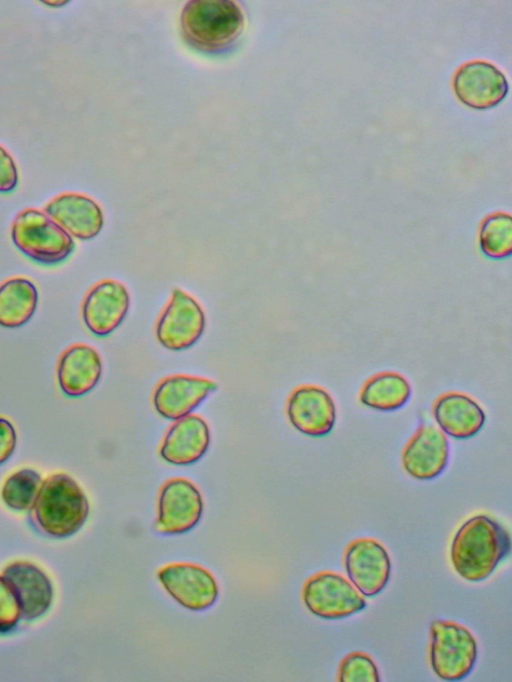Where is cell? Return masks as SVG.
Listing matches in <instances>:
<instances>
[{
	"instance_id": "6da1fadb",
	"label": "cell",
	"mask_w": 512,
	"mask_h": 682,
	"mask_svg": "<svg viewBox=\"0 0 512 682\" xmlns=\"http://www.w3.org/2000/svg\"><path fill=\"white\" fill-rule=\"evenodd\" d=\"M510 551L507 531L493 518L476 515L458 529L450 558L456 573L470 582L488 578Z\"/></svg>"
},
{
	"instance_id": "7a4b0ae2",
	"label": "cell",
	"mask_w": 512,
	"mask_h": 682,
	"mask_svg": "<svg viewBox=\"0 0 512 682\" xmlns=\"http://www.w3.org/2000/svg\"><path fill=\"white\" fill-rule=\"evenodd\" d=\"M30 509L32 520L41 531L65 537L77 532L85 523L89 504L79 485L60 473L42 482Z\"/></svg>"
},
{
	"instance_id": "3957f363",
	"label": "cell",
	"mask_w": 512,
	"mask_h": 682,
	"mask_svg": "<svg viewBox=\"0 0 512 682\" xmlns=\"http://www.w3.org/2000/svg\"><path fill=\"white\" fill-rule=\"evenodd\" d=\"M180 23L189 44L203 51L216 52L239 37L244 16L234 1L192 0L184 6Z\"/></svg>"
},
{
	"instance_id": "277c9868",
	"label": "cell",
	"mask_w": 512,
	"mask_h": 682,
	"mask_svg": "<svg viewBox=\"0 0 512 682\" xmlns=\"http://www.w3.org/2000/svg\"><path fill=\"white\" fill-rule=\"evenodd\" d=\"M11 236L23 254L47 265L62 262L74 249L72 237L47 214L36 209H26L17 215Z\"/></svg>"
},
{
	"instance_id": "5b68a950",
	"label": "cell",
	"mask_w": 512,
	"mask_h": 682,
	"mask_svg": "<svg viewBox=\"0 0 512 682\" xmlns=\"http://www.w3.org/2000/svg\"><path fill=\"white\" fill-rule=\"evenodd\" d=\"M477 642L465 626L446 620L430 625L429 660L434 673L445 681H459L473 669Z\"/></svg>"
},
{
	"instance_id": "8992f818",
	"label": "cell",
	"mask_w": 512,
	"mask_h": 682,
	"mask_svg": "<svg viewBox=\"0 0 512 682\" xmlns=\"http://www.w3.org/2000/svg\"><path fill=\"white\" fill-rule=\"evenodd\" d=\"M302 599L312 614L329 620L348 617L366 606L354 585L332 571H321L308 578L302 589Z\"/></svg>"
},
{
	"instance_id": "52a82bcc",
	"label": "cell",
	"mask_w": 512,
	"mask_h": 682,
	"mask_svg": "<svg viewBox=\"0 0 512 682\" xmlns=\"http://www.w3.org/2000/svg\"><path fill=\"white\" fill-rule=\"evenodd\" d=\"M206 326L201 305L182 289L173 290L156 324V338L166 349L181 351L193 346Z\"/></svg>"
},
{
	"instance_id": "ba28073f",
	"label": "cell",
	"mask_w": 512,
	"mask_h": 682,
	"mask_svg": "<svg viewBox=\"0 0 512 682\" xmlns=\"http://www.w3.org/2000/svg\"><path fill=\"white\" fill-rule=\"evenodd\" d=\"M157 511V532L185 533L199 522L203 513V499L191 481L173 478L166 481L160 489Z\"/></svg>"
},
{
	"instance_id": "9c48e42d",
	"label": "cell",
	"mask_w": 512,
	"mask_h": 682,
	"mask_svg": "<svg viewBox=\"0 0 512 682\" xmlns=\"http://www.w3.org/2000/svg\"><path fill=\"white\" fill-rule=\"evenodd\" d=\"M344 565L350 582L366 597L380 593L390 578L389 554L373 538H358L349 543L344 554Z\"/></svg>"
},
{
	"instance_id": "30bf717a",
	"label": "cell",
	"mask_w": 512,
	"mask_h": 682,
	"mask_svg": "<svg viewBox=\"0 0 512 682\" xmlns=\"http://www.w3.org/2000/svg\"><path fill=\"white\" fill-rule=\"evenodd\" d=\"M452 86L463 104L477 110L494 107L508 92L505 75L484 60H473L461 65L453 77Z\"/></svg>"
},
{
	"instance_id": "8fae6325",
	"label": "cell",
	"mask_w": 512,
	"mask_h": 682,
	"mask_svg": "<svg viewBox=\"0 0 512 682\" xmlns=\"http://www.w3.org/2000/svg\"><path fill=\"white\" fill-rule=\"evenodd\" d=\"M158 578L170 596L190 610L207 609L218 597L215 578L199 565L169 564L158 571Z\"/></svg>"
},
{
	"instance_id": "7c38bea8",
	"label": "cell",
	"mask_w": 512,
	"mask_h": 682,
	"mask_svg": "<svg viewBox=\"0 0 512 682\" xmlns=\"http://www.w3.org/2000/svg\"><path fill=\"white\" fill-rule=\"evenodd\" d=\"M129 306L126 286L120 281L106 279L87 293L82 306L83 321L94 335L107 336L123 322Z\"/></svg>"
},
{
	"instance_id": "4fadbf2b",
	"label": "cell",
	"mask_w": 512,
	"mask_h": 682,
	"mask_svg": "<svg viewBox=\"0 0 512 682\" xmlns=\"http://www.w3.org/2000/svg\"><path fill=\"white\" fill-rule=\"evenodd\" d=\"M217 389L213 380L190 376L172 375L158 383L153 393L156 412L169 420H178L195 410Z\"/></svg>"
},
{
	"instance_id": "5bb4252c",
	"label": "cell",
	"mask_w": 512,
	"mask_h": 682,
	"mask_svg": "<svg viewBox=\"0 0 512 682\" xmlns=\"http://www.w3.org/2000/svg\"><path fill=\"white\" fill-rule=\"evenodd\" d=\"M287 416L301 433L321 437L334 427L336 408L333 399L323 388L304 385L291 393L287 402Z\"/></svg>"
},
{
	"instance_id": "9a60e30c",
	"label": "cell",
	"mask_w": 512,
	"mask_h": 682,
	"mask_svg": "<svg viewBox=\"0 0 512 682\" xmlns=\"http://www.w3.org/2000/svg\"><path fill=\"white\" fill-rule=\"evenodd\" d=\"M448 457L449 444L444 433L433 425H424L405 446L402 465L411 477L430 480L442 473Z\"/></svg>"
},
{
	"instance_id": "2e32d148",
	"label": "cell",
	"mask_w": 512,
	"mask_h": 682,
	"mask_svg": "<svg viewBox=\"0 0 512 682\" xmlns=\"http://www.w3.org/2000/svg\"><path fill=\"white\" fill-rule=\"evenodd\" d=\"M45 212L70 236L81 240L96 237L104 224L100 206L81 194L59 195L46 205Z\"/></svg>"
},
{
	"instance_id": "e0dca14e",
	"label": "cell",
	"mask_w": 512,
	"mask_h": 682,
	"mask_svg": "<svg viewBox=\"0 0 512 682\" xmlns=\"http://www.w3.org/2000/svg\"><path fill=\"white\" fill-rule=\"evenodd\" d=\"M210 439L206 421L198 415H187L176 420L169 428L159 453L161 458L170 464L189 465L204 456Z\"/></svg>"
},
{
	"instance_id": "ac0fdd59",
	"label": "cell",
	"mask_w": 512,
	"mask_h": 682,
	"mask_svg": "<svg viewBox=\"0 0 512 682\" xmlns=\"http://www.w3.org/2000/svg\"><path fill=\"white\" fill-rule=\"evenodd\" d=\"M102 373V361L91 346L76 344L61 356L57 375L64 394L80 397L90 392L98 383Z\"/></svg>"
},
{
	"instance_id": "d6986e66",
	"label": "cell",
	"mask_w": 512,
	"mask_h": 682,
	"mask_svg": "<svg viewBox=\"0 0 512 682\" xmlns=\"http://www.w3.org/2000/svg\"><path fill=\"white\" fill-rule=\"evenodd\" d=\"M433 414L440 428L456 439H467L477 434L485 422L482 408L469 396L447 393L435 403Z\"/></svg>"
},
{
	"instance_id": "ffe728a7",
	"label": "cell",
	"mask_w": 512,
	"mask_h": 682,
	"mask_svg": "<svg viewBox=\"0 0 512 682\" xmlns=\"http://www.w3.org/2000/svg\"><path fill=\"white\" fill-rule=\"evenodd\" d=\"M3 576L18 597L21 616L33 619L49 608L52 587L48 578L37 567L28 563H15L5 569Z\"/></svg>"
},
{
	"instance_id": "44dd1931",
	"label": "cell",
	"mask_w": 512,
	"mask_h": 682,
	"mask_svg": "<svg viewBox=\"0 0 512 682\" xmlns=\"http://www.w3.org/2000/svg\"><path fill=\"white\" fill-rule=\"evenodd\" d=\"M38 302L35 285L26 278H12L0 285V326L16 328L33 316Z\"/></svg>"
},
{
	"instance_id": "7402d4cb",
	"label": "cell",
	"mask_w": 512,
	"mask_h": 682,
	"mask_svg": "<svg viewBox=\"0 0 512 682\" xmlns=\"http://www.w3.org/2000/svg\"><path fill=\"white\" fill-rule=\"evenodd\" d=\"M410 395L411 387L405 377L395 372H383L364 384L360 401L376 410L391 411L405 405Z\"/></svg>"
},
{
	"instance_id": "603a6c76",
	"label": "cell",
	"mask_w": 512,
	"mask_h": 682,
	"mask_svg": "<svg viewBox=\"0 0 512 682\" xmlns=\"http://www.w3.org/2000/svg\"><path fill=\"white\" fill-rule=\"evenodd\" d=\"M479 244L482 252L494 259L510 256L512 252V218L505 212L488 215L481 223Z\"/></svg>"
},
{
	"instance_id": "cb8c5ba5",
	"label": "cell",
	"mask_w": 512,
	"mask_h": 682,
	"mask_svg": "<svg viewBox=\"0 0 512 682\" xmlns=\"http://www.w3.org/2000/svg\"><path fill=\"white\" fill-rule=\"evenodd\" d=\"M41 484V477L34 470H19L5 481L1 492L2 499L8 507L14 510L30 509Z\"/></svg>"
},
{
	"instance_id": "d4e9b609",
	"label": "cell",
	"mask_w": 512,
	"mask_h": 682,
	"mask_svg": "<svg viewBox=\"0 0 512 682\" xmlns=\"http://www.w3.org/2000/svg\"><path fill=\"white\" fill-rule=\"evenodd\" d=\"M337 680L340 682H378V668L374 660L364 652H352L339 664Z\"/></svg>"
},
{
	"instance_id": "484cf974",
	"label": "cell",
	"mask_w": 512,
	"mask_h": 682,
	"mask_svg": "<svg viewBox=\"0 0 512 682\" xmlns=\"http://www.w3.org/2000/svg\"><path fill=\"white\" fill-rule=\"evenodd\" d=\"M21 616V607L18 597L4 577H0V632L10 630Z\"/></svg>"
},
{
	"instance_id": "4316f807",
	"label": "cell",
	"mask_w": 512,
	"mask_h": 682,
	"mask_svg": "<svg viewBox=\"0 0 512 682\" xmlns=\"http://www.w3.org/2000/svg\"><path fill=\"white\" fill-rule=\"evenodd\" d=\"M18 182L16 165L10 154L0 146V192H9Z\"/></svg>"
},
{
	"instance_id": "83f0119b",
	"label": "cell",
	"mask_w": 512,
	"mask_h": 682,
	"mask_svg": "<svg viewBox=\"0 0 512 682\" xmlns=\"http://www.w3.org/2000/svg\"><path fill=\"white\" fill-rule=\"evenodd\" d=\"M16 440V431L11 422L0 417V464L12 455Z\"/></svg>"
}]
</instances>
